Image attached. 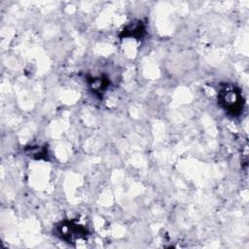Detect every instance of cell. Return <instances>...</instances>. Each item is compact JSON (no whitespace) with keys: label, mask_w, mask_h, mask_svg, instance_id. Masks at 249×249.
<instances>
[{"label":"cell","mask_w":249,"mask_h":249,"mask_svg":"<svg viewBox=\"0 0 249 249\" xmlns=\"http://www.w3.org/2000/svg\"><path fill=\"white\" fill-rule=\"evenodd\" d=\"M53 231L55 236L68 243H74L79 239L86 238L89 234L88 229L77 223L75 220H64L59 222L54 226Z\"/></svg>","instance_id":"obj_2"},{"label":"cell","mask_w":249,"mask_h":249,"mask_svg":"<svg viewBox=\"0 0 249 249\" xmlns=\"http://www.w3.org/2000/svg\"><path fill=\"white\" fill-rule=\"evenodd\" d=\"M218 104L230 116L237 117L242 113L244 99L240 89L232 84H224L217 95Z\"/></svg>","instance_id":"obj_1"},{"label":"cell","mask_w":249,"mask_h":249,"mask_svg":"<svg viewBox=\"0 0 249 249\" xmlns=\"http://www.w3.org/2000/svg\"><path fill=\"white\" fill-rule=\"evenodd\" d=\"M146 33V26L141 20H131L121 31V38L141 39Z\"/></svg>","instance_id":"obj_3"},{"label":"cell","mask_w":249,"mask_h":249,"mask_svg":"<svg viewBox=\"0 0 249 249\" xmlns=\"http://www.w3.org/2000/svg\"><path fill=\"white\" fill-rule=\"evenodd\" d=\"M109 84L110 80L103 75L89 79V87L90 90L95 94H100L104 92L108 89Z\"/></svg>","instance_id":"obj_4"}]
</instances>
